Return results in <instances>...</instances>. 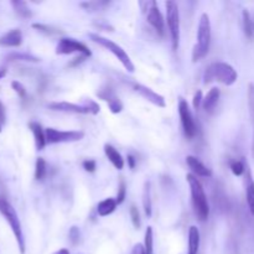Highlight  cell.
I'll list each match as a JSON object with an SVG mask.
<instances>
[{
  "instance_id": "f546056e",
  "label": "cell",
  "mask_w": 254,
  "mask_h": 254,
  "mask_svg": "<svg viewBox=\"0 0 254 254\" xmlns=\"http://www.w3.org/2000/svg\"><path fill=\"white\" fill-rule=\"evenodd\" d=\"M7 59L11 60V61H26V62H39L40 59L32 56V55L27 54H11L7 56Z\"/></svg>"
},
{
  "instance_id": "5b68a950",
  "label": "cell",
  "mask_w": 254,
  "mask_h": 254,
  "mask_svg": "<svg viewBox=\"0 0 254 254\" xmlns=\"http://www.w3.org/2000/svg\"><path fill=\"white\" fill-rule=\"evenodd\" d=\"M89 39H91L93 42H96V44H98L99 46H102V47H104L106 50H108L111 54H113L114 56L118 59V61L123 64V67L127 69V71L130 72V73H134V71H135V67H134V64L131 62L130 57H129V55L127 54L126 50H123V47L119 46L118 44L113 42L112 40L101 36V35H98V34H93V32H91V34H89Z\"/></svg>"
},
{
  "instance_id": "f1b7e54d",
  "label": "cell",
  "mask_w": 254,
  "mask_h": 254,
  "mask_svg": "<svg viewBox=\"0 0 254 254\" xmlns=\"http://www.w3.org/2000/svg\"><path fill=\"white\" fill-rule=\"evenodd\" d=\"M230 168L236 176H241L246 173L247 165L242 160H232L230 164Z\"/></svg>"
},
{
  "instance_id": "f6af8a7d",
  "label": "cell",
  "mask_w": 254,
  "mask_h": 254,
  "mask_svg": "<svg viewBox=\"0 0 254 254\" xmlns=\"http://www.w3.org/2000/svg\"><path fill=\"white\" fill-rule=\"evenodd\" d=\"M253 19H254V16H253Z\"/></svg>"
},
{
  "instance_id": "cb8c5ba5",
  "label": "cell",
  "mask_w": 254,
  "mask_h": 254,
  "mask_svg": "<svg viewBox=\"0 0 254 254\" xmlns=\"http://www.w3.org/2000/svg\"><path fill=\"white\" fill-rule=\"evenodd\" d=\"M243 30L248 39H254V19L247 9L243 10Z\"/></svg>"
},
{
  "instance_id": "ac0fdd59",
  "label": "cell",
  "mask_w": 254,
  "mask_h": 254,
  "mask_svg": "<svg viewBox=\"0 0 254 254\" xmlns=\"http://www.w3.org/2000/svg\"><path fill=\"white\" fill-rule=\"evenodd\" d=\"M104 154H106L108 160L113 164V166L117 169V170H123L126 161H124L122 154L119 153L113 145H111V144H106V145H104Z\"/></svg>"
},
{
  "instance_id": "5bb4252c",
  "label": "cell",
  "mask_w": 254,
  "mask_h": 254,
  "mask_svg": "<svg viewBox=\"0 0 254 254\" xmlns=\"http://www.w3.org/2000/svg\"><path fill=\"white\" fill-rule=\"evenodd\" d=\"M22 44V32L20 29H12L0 36V46L19 47Z\"/></svg>"
},
{
  "instance_id": "3957f363",
  "label": "cell",
  "mask_w": 254,
  "mask_h": 254,
  "mask_svg": "<svg viewBox=\"0 0 254 254\" xmlns=\"http://www.w3.org/2000/svg\"><path fill=\"white\" fill-rule=\"evenodd\" d=\"M211 45V21L207 12H203L197 26V44L192 50V62H198L207 56Z\"/></svg>"
},
{
  "instance_id": "f35d334b",
  "label": "cell",
  "mask_w": 254,
  "mask_h": 254,
  "mask_svg": "<svg viewBox=\"0 0 254 254\" xmlns=\"http://www.w3.org/2000/svg\"><path fill=\"white\" fill-rule=\"evenodd\" d=\"M202 101H203L202 92L197 91V92H196V93H195V96H193V101H192L193 108L198 109V107H200L201 104H202Z\"/></svg>"
},
{
  "instance_id": "7a4b0ae2",
  "label": "cell",
  "mask_w": 254,
  "mask_h": 254,
  "mask_svg": "<svg viewBox=\"0 0 254 254\" xmlns=\"http://www.w3.org/2000/svg\"><path fill=\"white\" fill-rule=\"evenodd\" d=\"M238 73L233 66L226 62H213L206 68L203 73V83L220 82L225 86H232L237 82Z\"/></svg>"
},
{
  "instance_id": "9c48e42d",
  "label": "cell",
  "mask_w": 254,
  "mask_h": 254,
  "mask_svg": "<svg viewBox=\"0 0 254 254\" xmlns=\"http://www.w3.org/2000/svg\"><path fill=\"white\" fill-rule=\"evenodd\" d=\"M79 54L81 56L91 57L92 52L83 42H79L71 37H64L59 41L56 46V55H72Z\"/></svg>"
},
{
  "instance_id": "d6986e66",
  "label": "cell",
  "mask_w": 254,
  "mask_h": 254,
  "mask_svg": "<svg viewBox=\"0 0 254 254\" xmlns=\"http://www.w3.org/2000/svg\"><path fill=\"white\" fill-rule=\"evenodd\" d=\"M218 99H220V89L217 87H213V88L210 89L206 97L202 101V107L206 112L211 113L213 109L216 108L218 103Z\"/></svg>"
},
{
  "instance_id": "8992f818",
  "label": "cell",
  "mask_w": 254,
  "mask_h": 254,
  "mask_svg": "<svg viewBox=\"0 0 254 254\" xmlns=\"http://www.w3.org/2000/svg\"><path fill=\"white\" fill-rule=\"evenodd\" d=\"M138 4L143 14L145 15L146 21L160 36H164V34H165V20H164L163 14L159 10L158 2L154 1V0H145V1H139Z\"/></svg>"
},
{
  "instance_id": "603a6c76",
  "label": "cell",
  "mask_w": 254,
  "mask_h": 254,
  "mask_svg": "<svg viewBox=\"0 0 254 254\" xmlns=\"http://www.w3.org/2000/svg\"><path fill=\"white\" fill-rule=\"evenodd\" d=\"M10 4H11V6L14 7L15 12H16L20 17H22V19H31L32 17V12L31 10H30L29 5H27L26 1H21V0H12Z\"/></svg>"
},
{
  "instance_id": "e575fe53",
  "label": "cell",
  "mask_w": 254,
  "mask_h": 254,
  "mask_svg": "<svg viewBox=\"0 0 254 254\" xmlns=\"http://www.w3.org/2000/svg\"><path fill=\"white\" fill-rule=\"evenodd\" d=\"M84 104L87 106V108L89 109V113L93 114V116H96V114L99 113V106L98 103H96V102L93 101V99L88 98L86 99V102H84Z\"/></svg>"
},
{
  "instance_id": "d4e9b609",
  "label": "cell",
  "mask_w": 254,
  "mask_h": 254,
  "mask_svg": "<svg viewBox=\"0 0 254 254\" xmlns=\"http://www.w3.org/2000/svg\"><path fill=\"white\" fill-rule=\"evenodd\" d=\"M47 174V165L44 158H37L36 164H35V179L37 181H42Z\"/></svg>"
},
{
  "instance_id": "4316f807",
  "label": "cell",
  "mask_w": 254,
  "mask_h": 254,
  "mask_svg": "<svg viewBox=\"0 0 254 254\" xmlns=\"http://www.w3.org/2000/svg\"><path fill=\"white\" fill-rule=\"evenodd\" d=\"M109 1H86L81 2V6L84 7L87 11H97V10H102L106 6H108Z\"/></svg>"
},
{
  "instance_id": "44dd1931",
  "label": "cell",
  "mask_w": 254,
  "mask_h": 254,
  "mask_svg": "<svg viewBox=\"0 0 254 254\" xmlns=\"http://www.w3.org/2000/svg\"><path fill=\"white\" fill-rule=\"evenodd\" d=\"M200 231L196 226H191L189 230V254H197L200 248Z\"/></svg>"
},
{
  "instance_id": "ab89813d",
  "label": "cell",
  "mask_w": 254,
  "mask_h": 254,
  "mask_svg": "<svg viewBox=\"0 0 254 254\" xmlns=\"http://www.w3.org/2000/svg\"><path fill=\"white\" fill-rule=\"evenodd\" d=\"M130 254H146L145 253V248H144L143 245L138 243V245L134 246L133 250H131V253Z\"/></svg>"
},
{
  "instance_id": "484cf974",
  "label": "cell",
  "mask_w": 254,
  "mask_h": 254,
  "mask_svg": "<svg viewBox=\"0 0 254 254\" xmlns=\"http://www.w3.org/2000/svg\"><path fill=\"white\" fill-rule=\"evenodd\" d=\"M144 248H145L146 254H154V232L151 227H148L145 230V236H144Z\"/></svg>"
},
{
  "instance_id": "6da1fadb",
  "label": "cell",
  "mask_w": 254,
  "mask_h": 254,
  "mask_svg": "<svg viewBox=\"0 0 254 254\" xmlns=\"http://www.w3.org/2000/svg\"><path fill=\"white\" fill-rule=\"evenodd\" d=\"M189 186H190L191 192V202H192L193 212L196 217L201 222H206L210 216V205H208L207 196H206L205 190H203L202 184L193 174H188L186 175Z\"/></svg>"
},
{
  "instance_id": "52a82bcc",
  "label": "cell",
  "mask_w": 254,
  "mask_h": 254,
  "mask_svg": "<svg viewBox=\"0 0 254 254\" xmlns=\"http://www.w3.org/2000/svg\"><path fill=\"white\" fill-rule=\"evenodd\" d=\"M166 24L171 37V46L174 51L179 49L180 44V14L175 1H166Z\"/></svg>"
},
{
  "instance_id": "30bf717a",
  "label": "cell",
  "mask_w": 254,
  "mask_h": 254,
  "mask_svg": "<svg viewBox=\"0 0 254 254\" xmlns=\"http://www.w3.org/2000/svg\"><path fill=\"white\" fill-rule=\"evenodd\" d=\"M179 116H180L185 135L189 139L195 138L196 134H197V126H196V122L193 119V116L191 113V109L189 107L188 102L184 98H180V101H179Z\"/></svg>"
},
{
  "instance_id": "ffe728a7",
  "label": "cell",
  "mask_w": 254,
  "mask_h": 254,
  "mask_svg": "<svg viewBox=\"0 0 254 254\" xmlns=\"http://www.w3.org/2000/svg\"><path fill=\"white\" fill-rule=\"evenodd\" d=\"M117 206H118V203H117L116 198L108 197L98 203V206H97V213L101 217H106V216L112 215L116 211Z\"/></svg>"
},
{
  "instance_id": "4fadbf2b",
  "label": "cell",
  "mask_w": 254,
  "mask_h": 254,
  "mask_svg": "<svg viewBox=\"0 0 254 254\" xmlns=\"http://www.w3.org/2000/svg\"><path fill=\"white\" fill-rule=\"evenodd\" d=\"M186 164H188V166L191 169V171H192L195 176H201V178H211V176H212L211 169H208L207 166H206L202 161L198 160L196 156H186Z\"/></svg>"
},
{
  "instance_id": "e0dca14e",
  "label": "cell",
  "mask_w": 254,
  "mask_h": 254,
  "mask_svg": "<svg viewBox=\"0 0 254 254\" xmlns=\"http://www.w3.org/2000/svg\"><path fill=\"white\" fill-rule=\"evenodd\" d=\"M29 128L31 130L32 135L35 139V146H36L37 150H44V148L46 146V134H45V129L42 128L41 124L37 123V122H30Z\"/></svg>"
},
{
  "instance_id": "7c38bea8",
  "label": "cell",
  "mask_w": 254,
  "mask_h": 254,
  "mask_svg": "<svg viewBox=\"0 0 254 254\" xmlns=\"http://www.w3.org/2000/svg\"><path fill=\"white\" fill-rule=\"evenodd\" d=\"M51 111L55 112H64V113H76V114H88L89 109L87 108L86 104H74L69 102H52L49 106ZM91 114V113H89Z\"/></svg>"
},
{
  "instance_id": "8d00e7d4",
  "label": "cell",
  "mask_w": 254,
  "mask_h": 254,
  "mask_svg": "<svg viewBox=\"0 0 254 254\" xmlns=\"http://www.w3.org/2000/svg\"><path fill=\"white\" fill-rule=\"evenodd\" d=\"M68 237L71 240L72 245H77L79 241V230L77 227H72L68 232Z\"/></svg>"
},
{
  "instance_id": "9a60e30c",
  "label": "cell",
  "mask_w": 254,
  "mask_h": 254,
  "mask_svg": "<svg viewBox=\"0 0 254 254\" xmlns=\"http://www.w3.org/2000/svg\"><path fill=\"white\" fill-rule=\"evenodd\" d=\"M245 186H246V200H247L251 213L254 216V180L252 176V171H251L248 164L245 173Z\"/></svg>"
},
{
  "instance_id": "d590c367",
  "label": "cell",
  "mask_w": 254,
  "mask_h": 254,
  "mask_svg": "<svg viewBox=\"0 0 254 254\" xmlns=\"http://www.w3.org/2000/svg\"><path fill=\"white\" fill-rule=\"evenodd\" d=\"M82 166H83L84 170L88 171V173H94L97 169V163L94 160L88 159V160H84L83 163H82Z\"/></svg>"
},
{
  "instance_id": "d6a6232c",
  "label": "cell",
  "mask_w": 254,
  "mask_h": 254,
  "mask_svg": "<svg viewBox=\"0 0 254 254\" xmlns=\"http://www.w3.org/2000/svg\"><path fill=\"white\" fill-rule=\"evenodd\" d=\"M11 88L14 89L15 93H16L17 96L20 97V98L25 99V98H26V97H27L26 88H25V86L21 83V82H19V81H12V82H11Z\"/></svg>"
},
{
  "instance_id": "7402d4cb",
  "label": "cell",
  "mask_w": 254,
  "mask_h": 254,
  "mask_svg": "<svg viewBox=\"0 0 254 254\" xmlns=\"http://www.w3.org/2000/svg\"><path fill=\"white\" fill-rule=\"evenodd\" d=\"M143 207L144 212L148 217H151V213H153V203H151V189H150V183L145 181L143 189Z\"/></svg>"
},
{
  "instance_id": "1f68e13d",
  "label": "cell",
  "mask_w": 254,
  "mask_h": 254,
  "mask_svg": "<svg viewBox=\"0 0 254 254\" xmlns=\"http://www.w3.org/2000/svg\"><path fill=\"white\" fill-rule=\"evenodd\" d=\"M126 197H127V184L123 179H121V183H119V186H118V193H117V197H116L117 203H118V205L123 203L124 200H126Z\"/></svg>"
},
{
  "instance_id": "83f0119b",
  "label": "cell",
  "mask_w": 254,
  "mask_h": 254,
  "mask_svg": "<svg viewBox=\"0 0 254 254\" xmlns=\"http://www.w3.org/2000/svg\"><path fill=\"white\" fill-rule=\"evenodd\" d=\"M248 108H250L251 121H252L253 129H254V83L251 82L248 84Z\"/></svg>"
},
{
  "instance_id": "60d3db41",
  "label": "cell",
  "mask_w": 254,
  "mask_h": 254,
  "mask_svg": "<svg viewBox=\"0 0 254 254\" xmlns=\"http://www.w3.org/2000/svg\"><path fill=\"white\" fill-rule=\"evenodd\" d=\"M127 163H128V166L131 169V170H134V169H135L136 159L134 158L133 155H128V158H127Z\"/></svg>"
},
{
  "instance_id": "74e56055",
  "label": "cell",
  "mask_w": 254,
  "mask_h": 254,
  "mask_svg": "<svg viewBox=\"0 0 254 254\" xmlns=\"http://www.w3.org/2000/svg\"><path fill=\"white\" fill-rule=\"evenodd\" d=\"M5 122H6V112H5L4 104L0 101V133H1L2 128H4Z\"/></svg>"
},
{
  "instance_id": "836d02e7",
  "label": "cell",
  "mask_w": 254,
  "mask_h": 254,
  "mask_svg": "<svg viewBox=\"0 0 254 254\" xmlns=\"http://www.w3.org/2000/svg\"><path fill=\"white\" fill-rule=\"evenodd\" d=\"M130 218L131 222H133V226L139 230L141 226V220H140V213H139V210L134 205L130 206Z\"/></svg>"
},
{
  "instance_id": "7bdbcfd3",
  "label": "cell",
  "mask_w": 254,
  "mask_h": 254,
  "mask_svg": "<svg viewBox=\"0 0 254 254\" xmlns=\"http://www.w3.org/2000/svg\"><path fill=\"white\" fill-rule=\"evenodd\" d=\"M5 74H6V68H1V69H0V79H1L2 77L5 76Z\"/></svg>"
},
{
  "instance_id": "277c9868",
  "label": "cell",
  "mask_w": 254,
  "mask_h": 254,
  "mask_svg": "<svg viewBox=\"0 0 254 254\" xmlns=\"http://www.w3.org/2000/svg\"><path fill=\"white\" fill-rule=\"evenodd\" d=\"M0 213H1V216L5 218V221L9 223L10 228H11L20 253L25 254V252H26V245H25V237L24 232H22L21 222H20L19 216H17L16 211L12 207L11 203L6 198L2 197V196H0Z\"/></svg>"
},
{
  "instance_id": "ee69618b",
  "label": "cell",
  "mask_w": 254,
  "mask_h": 254,
  "mask_svg": "<svg viewBox=\"0 0 254 254\" xmlns=\"http://www.w3.org/2000/svg\"><path fill=\"white\" fill-rule=\"evenodd\" d=\"M252 155L254 159V130H253V143H252Z\"/></svg>"
},
{
  "instance_id": "b9f144b4",
  "label": "cell",
  "mask_w": 254,
  "mask_h": 254,
  "mask_svg": "<svg viewBox=\"0 0 254 254\" xmlns=\"http://www.w3.org/2000/svg\"><path fill=\"white\" fill-rule=\"evenodd\" d=\"M54 254H71V253H69V251L66 250V248H61V250L56 251Z\"/></svg>"
},
{
  "instance_id": "ba28073f",
  "label": "cell",
  "mask_w": 254,
  "mask_h": 254,
  "mask_svg": "<svg viewBox=\"0 0 254 254\" xmlns=\"http://www.w3.org/2000/svg\"><path fill=\"white\" fill-rule=\"evenodd\" d=\"M45 134L47 144L74 143L84 138V133L82 130H59L55 128H46Z\"/></svg>"
},
{
  "instance_id": "4dcf8cb0",
  "label": "cell",
  "mask_w": 254,
  "mask_h": 254,
  "mask_svg": "<svg viewBox=\"0 0 254 254\" xmlns=\"http://www.w3.org/2000/svg\"><path fill=\"white\" fill-rule=\"evenodd\" d=\"M32 27L45 35H57L61 32L59 29H56V27L47 26V25H44V24H32Z\"/></svg>"
},
{
  "instance_id": "2e32d148",
  "label": "cell",
  "mask_w": 254,
  "mask_h": 254,
  "mask_svg": "<svg viewBox=\"0 0 254 254\" xmlns=\"http://www.w3.org/2000/svg\"><path fill=\"white\" fill-rule=\"evenodd\" d=\"M98 96L108 103V107L109 109H111L112 113L113 114L121 113L122 109H123V103H122L121 99H119L118 97L111 91V89H103L102 92H99Z\"/></svg>"
},
{
  "instance_id": "8fae6325",
  "label": "cell",
  "mask_w": 254,
  "mask_h": 254,
  "mask_svg": "<svg viewBox=\"0 0 254 254\" xmlns=\"http://www.w3.org/2000/svg\"><path fill=\"white\" fill-rule=\"evenodd\" d=\"M133 89L136 92V93L140 94L143 98H145L146 101L153 103L154 106L159 107V108H165L166 107L165 98H164L161 94L154 92L153 89L149 88V87L144 86V84H140V83H135L133 86Z\"/></svg>"
}]
</instances>
